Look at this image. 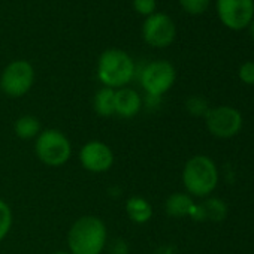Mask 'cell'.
I'll return each mask as SVG.
<instances>
[{
  "label": "cell",
  "mask_w": 254,
  "mask_h": 254,
  "mask_svg": "<svg viewBox=\"0 0 254 254\" xmlns=\"http://www.w3.org/2000/svg\"><path fill=\"white\" fill-rule=\"evenodd\" d=\"M133 60L121 50H106L99 59L97 75L108 88H118L129 84L133 78Z\"/></svg>",
  "instance_id": "3"
},
{
  "label": "cell",
  "mask_w": 254,
  "mask_h": 254,
  "mask_svg": "<svg viewBox=\"0 0 254 254\" xmlns=\"http://www.w3.org/2000/svg\"><path fill=\"white\" fill-rule=\"evenodd\" d=\"M175 82V69L169 62L159 60L145 66L141 75V84L150 96L160 97Z\"/></svg>",
  "instance_id": "7"
},
{
  "label": "cell",
  "mask_w": 254,
  "mask_h": 254,
  "mask_svg": "<svg viewBox=\"0 0 254 254\" xmlns=\"http://www.w3.org/2000/svg\"><path fill=\"white\" fill-rule=\"evenodd\" d=\"M53 254H70V253H64V251H57V253H53Z\"/></svg>",
  "instance_id": "24"
},
{
  "label": "cell",
  "mask_w": 254,
  "mask_h": 254,
  "mask_svg": "<svg viewBox=\"0 0 254 254\" xmlns=\"http://www.w3.org/2000/svg\"><path fill=\"white\" fill-rule=\"evenodd\" d=\"M250 35H251V38L254 39V21H253L251 26H250Z\"/></svg>",
  "instance_id": "23"
},
{
  "label": "cell",
  "mask_w": 254,
  "mask_h": 254,
  "mask_svg": "<svg viewBox=\"0 0 254 254\" xmlns=\"http://www.w3.org/2000/svg\"><path fill=\"white\" fill-rule=\"evenodd\" d=\"M12 226V211L9 205L0 199V242H2L6 235L9 233Z\"/></svg>",
  "instance_id": "17"
},
{
  "label": "cell",
  "mask_w": 254,
  "mask_h": 254,
  "mask_svg": "<svg viewBox=\"0 0 254 254\" xmlns=\"http://www.w3.org/2000/svg\"><path fill=\"white\" fill-rule=\"evenodd\" d=\"M111 251L112 254H127L129 248H127V244L123 239H115V242L111 245Z\"/></svg>",
  "instance_id": "22"
},
{
  "label": "cell",
  "mask_w": 254,
  "mask_h": 254,
  "mask_svg": "<svg viewBox=\"0 0 254 254\" xmlns=\"http://www.w3.org/2000/svg\"><path fill=\"white\" fill-rule=\"evenodd\" d=\"M142 106L141 96L132 88H121L115 91V114L123 118L135 117Z\"/></svg>",
  "instance_id": "11"
},
{
  "label": "cell",
  "mask_w": 254,
  "mask_h": 254,
  "mask_svg": "<svg viewBox=\"0 0 254 254\" xmlns=\"http://www.w3.org/2000/svg\"><path fill=\"white\" fill-rule=\"evenodd\" d=\"M186 108L194 117H202V115L205 117L206 112L209 111L206 100L203 97H200V96H191V97H189L187 102H186Z\"/></svg>",
  "instance_id": "18"
},
{
  "label": "cell",
  "mask_w": 254,
  "mask_h": 254,
  "mask_svg": "<svg viewBox=\"0 0 254 254\" xmlns=\"http://www.w3.org/2000/svg\"><path fill=\"white\" fill-rule=\"evenodd\" d=\"M126 212L135 223H147L153 215V208L148 200L139 196H133L126 202Z\"/></svg>",
  "instance_id": "13"
},
{
  "label": "cell",
  "mask_w": 254,
  "mask_h": 254,
  "mask_svg": "<svg viewBox=\"0 0 254 254\" xmlns=\"http://www.w3.org/2000/svg\"><path fill=\"white\" fill-rule=\"evenodd\" d=\"M35 70L29 62L17 60L6 66L0 78V87L11 97L24 96L33 85Z\"/></svg>",
  "instance_id": "5"
},
{
  "label": "cell",
  "mask_w": 254,
  "mask_h": 254,
  "mask_svg": "<svg viewBox=\"0 0 254 254\" xmlns=\"http://www.w3.org/2000/svg\"><path fill=\"white\" fill-rule=\"evenodd\" d=\"M239 78L245 84H254V62H247L241 66Z\"/></svg>",
  "instance_id": "21"
},
{
  "label": "cell",
  "mask_w": 254,
  "mask_h": 254,
  "mask_svg": "<svg viewBox=\"0 0 254 254\" xmlns=\"http://www.w3.org/2000/svg\"><path fill=\"white\" fill-rule=\"evenodd\" d=\"M15 133L21 139H32L41 133V123L33 115H23L15 121Z\"/></svg>",
  "instance_id": "16"
},
{
  "label": "cell",
  "mask_w": 254,
  "mask_h": 254,
  "mask_svg": "<svg viewBox=\"0 0 254 254\" xmlns=\"http://www.w3.org/2000/svg\"><path fill=\"white\" fill-rule=\"evenodd\" d=\"M106 226L94 217L85 215L78 218L67 236L70 254H100L106 244Z\"/></svg>",
  "instance_id": "1"
},
{
  "label": "cell",
  "mask_w": 254,
  "mask_h": 254,
  "mask_svg": "<svg viewBox=\"0 0 254 254\" xmlns=\"http://www.w3.org/2000/svg\"><path fill=\"white\" fill-rule=\"evenodd\" d=\"M194 202L189 194L184 193H174L168 197L166 200V212L171 217H186V215H191L193 209H194Z\"/></svg>",
  "instance_id": "14"
},
{
  "label": "cell",
  "mask_w": 254,
  "mask_h": 254,
  "mask_svg": "<svg viewBox=\"0 0 254 254\" xmlns=\"http://www.w3.org/2000/svg\"><path fill=\"white\" fill-rule=\"evenodd\" d=\"M227 214V206L221 199L217 197H211L206 199L203 203H200L199 206L196 205L191 217L197 218V220H211V221H221L224 220Z\"/></svg>",
  "instance_id": "12"
},
{
  "label": "cell",
  "mask_w": 254,
  "mask_h": 254,
  "mask_svg": "<svg viewBox=\"0 0 254 254\" xmlns=\"http://www.w3.org/2000/svg\"><path fill=\"white\" fill-rule=\"evenodd\" d=\"M133 6L142 15H153L156 9V0H133Z\"/></svg>",
  "instance_id": "20"
},
{
  "label": "cell",
  "mask_w": 254,
  "mask_h": 254,
  "mask_svg": "<svg viewBox=\"0 0 254 254\" xmlns=\"http://www.w3.org/2000/svg\"><path fill=\"white\" fill-rule=\"evenodd\" d=\"M79 162L88 172L102 174L111 169L114 163V154L106 144L100 141H90L81 148Z\"/></svg>",
  "instance_id": "10"
},
{
  "label": "cell",
  "mask_w": 254,
  "mask_h": 254,
  "mask_svg": "<svg viewBox=\"0 0 254 254\" xmlns=\"http://www.w3.org/2000/svg\"><path fill=\"white\" fill-rule=\"evenodd\" d=\"M180 2L190 14H202L209 5V0H180Z\"/></svg>",
  "instance_id": "19"
},
{
  "label": "cell",
  "mask_w": 254,
  "mask_h": 254,
  "mask_svg": "<svg viewBox=\"0 0 254 254\" xmlns=\"http://www.w3.org/2000/svg\"><path fill=\"white\" fill-rule=\"evenodd\" d=\"M144 39L157 48L171 45L175 39V24L165 14H153L144 23Z\"/></svg>",
  "instance_id": "9"
},
{
  "label": "cell",
  "mask_w": 254,
  "mask_h": 254,
  "mask_svg": "<svg viewBox=\"0 0 254 254\" xmlns=\"http://www.w3.org/2000/svg\"><path fill=\"white\" fill-rule=\"evenodd\" d=\"M183 183L186 190L197 197H205L214 191L218 183V171L215 163L206 156L191 157L183 171Z\"/></svg>",
  "instance_id": "2"
},
{
  "label": "cell",
  "mask_w": 254,
  "mask_h": 254,
  "mask_svg": "<svg viewBox=\"0 0 254 254\" xmlns=\"http://www.w3.org/2000/svg\"><path fill=\"white\" fill-rule=\"evenodd\" d=\"M220 20L233 30H241L250 24L254 14L253 0H218Z\"/></svg>",
  "instance_id": "8"
},
{
  "label": "cell",
  "mask_w": 254,
  "mask_h": 254,
  "mask_svg": "<svg viewBox=\"0 0 254 254\" xmlns=\"http://www.w3.org/2000/svg\"><path fill=\"white\" fill-rule=\"evenodd\" d=\"M35 151L38 159L45 165L62 166L70 159L72 147L69 139L60 130L48 129L38 135Z\"/></svg>",
  "instance_id": "4"
},
{
  "label": "cell",
  "mask_w": 254,
  "mask_h": 254,
  "mask_svg": "<svg viewBox=\"0 0 254 254\" xmlns=\"http://www.w3.org/2000/svg\"><path fill=\"white\" fill-rule=\"evenodd\" d=\"M206 129L211 135L226 139L235 136L242 127V117L238 109L232 106H217L205 115Z\"/></svg>",
  "instance_id": "6"
},
{
  "label": "cell",
  "mask_w": 254,
  "mask_h": 254,
  "mask_svg": "<svg viewBox=\"0 0 254 254\" xmlns=\"http://www.w3.org/2000/svg\"><path fill=\"white\" fill-rule=\"evenodd\" d=\"M94 111L102 117L115 114V91L112 88H102L94 96Z\"/></svg>",
  "instance_id": "15"
}]
</instances>
